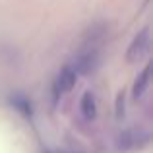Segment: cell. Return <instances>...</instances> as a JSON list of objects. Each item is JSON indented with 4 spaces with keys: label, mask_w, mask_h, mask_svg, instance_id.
<instances>
[{
    "label": "cell",
    "mask_w": 153,
    "mask_h": 153,
    "mask_svg": "<svg viewBox=\"0 0 153 153\" xmlns=\"http://www.w3.org/2000/svg\"><path fill=\"white\" fill-rule=\"evenodd\" d=\"M76 79H78V72H76L74 68L66 66L56 76L54 83H52V95H54V99H60L64 93H68V91L76 85Z\"/></svg>",
    "instance_id": "cell-1"
},
{
    "label": "cell",
    "mask_w": 153,
    "mask_h": 153,
    "mask_svg": "<svg viewBox=\"0 0 153 153\" xmlns=\"http://www.w3.org/2000/svg\"><path fill=\"white\" fill-rule=\"evenodd\" d=\"M149 45H151V39H149V31L143 29L142 33L138 35V37L132 41L130 49H128V60H140L143 58V56L147 54V51H149Z\"/></svg>",
    "instance_id": "cell-2"
},
{
    "label": "cell",
    "mask_w": 153,
    "mask_h": 153,
    "mask_svg": "<svg viewBox=\"0 0 153 153\" xmlns=\"http://www.w3.org/2000/svg\"><path fill=\"white\" fill-rule=\"evenodd\" d=\"M118 140H120L118 146L124 147V149H128V147H136V146H143V143H147L149 136H147L143 130H128V132H124Z\"/></svg>",
    "instance_id": "cell-3"
},
{
    "label": "cell",
    "mask_w": 153,
    "mask_h": 153,
    "mask_svg": "<svg viewBox=\"0 0 153 153\" xmlns=\"http://www.w3.org/2000/svg\"><path fill=\"white\" fill-rule=\"evenodd\" d=\"M79 108H82L83 118H87V120L95 118V112H97V103H95L93 93H89V91H87V93H83L82 103H79Z\"/></svg>",
    "instance_id": "cell-4"
},
{
    "label": "cell",
    "mask_w": 153,
    "mask_h": 153,
    "mask_svg": "<svg viewBox=\"0 0 153 153\" xmlns=\"http://www.w3.org/2000/svg\"><path fill=\"white\" fill-rule=\"evenodd\" d=\"M149 66L147 68H143V72L140 74V78L136 79V83H134V97L136 99H142L143 95H146V91H147V87H149Z\"/></svg>",
    "instance_id": "cell-5"
}]
</instances>
